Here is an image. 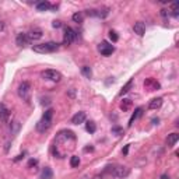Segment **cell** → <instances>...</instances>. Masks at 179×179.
Listing matches in <instances>:
<instances>
[{
    "label": "cell",
    "instance_id": "6da1fadb",
    "mask_svg": "<svg viewBox=\"0 0 179 179\" xmlns=\"http://www.w3.org/2000/svg\"><path fill=\"white\" fill-rule=\"evenodd\" d=\"M74 144H76V136L73 132H60L55 139V154L59 155V158H63L69 151L74 150Z\"/></svg>",
    "mask_w": 179,
    "mask_h": 179
},
{
    "label": "cell",
    "instance_id": "7a4b0ae2",
    "mask_svg": "<svg viewBox=\"0 0 179 179\" xmlns=\"http://www.w3.org/2000/svg\"><path fill=\"white\" fill-rule=\"evenodd\" d=\"M52 118H53V109H48L43 113L42 118H41V120L38 122V124H37L38 132L45 133L46 130H49V128L52 126Z\"/></svg>",
    "mask_w": 179,
    "mask_h": 179
},
{
    "label": "cell",
    "instance_id": "3957f363",
    "mask_svg": "<svg viewBox=\"0 0 179 179\" xmlns=\"http://www.w3.org/2000/svg\"><path fill=\"white\" fill-rule=\"evenodd\" d=\"M34 52L37 53H52L59 49V43L56 42H45V43H38V45L32 46Z\"/></svg>",
    "mask_w": 179,
    "mask_h": 179
},
{
    "label": "cell",
    "instance_id": "277c9868",
    "mask_svg": "<svg viewBox=\"0 0 179 179\" xmlns=\"http://www.w3.org/2000/svg\"><path fill=\"white\" fill-rule=\"evenodd\" d=\"M41 76L43 77L45 80H51V81H55V83H59L62 80V73L60 71H58V70H43L42 73H41Z\"/></svg>",
    "mask_w": 179,
    "mask_h": 179
},
{
    "label": "cell",
    "instance_id": "5b68a950",
    "mask_svg": "<svg viewBox=\"0 0 179 179\" xmlns=\"http://www.w3.org/2000/svg\"><path fill=\"white\" fill-rule=\"evenodd\" d=\"M18 95L20 98H22L24 101L30 100V95H31V84L28 81H22L18 87Z\"/></svg>",
    "mask_w": 179,
    "mask_h": 179
},
{
    "label": "cell",
    "instance_id": "8992f818",
    "mask_svg": "<svg viewBox=\"0 0 179 179\" xmlns=\"http://www.w3.org/2000/svg\"><path fill=\"white\" fill-rule=\"evenodd\" d=\"M77 38V32L73 30V28L67 27L66 30H64V38H63V42L66 43V45H70V43H73L74 41H76Z\"/></svg>",
    "mask_w": 179,
    "mask_h": 179
},
{
    "label": "cell",
    "instance_id": "52a82bcc",
    "mask_svg": "<svg viewBox=\"0 0 179 179\" xmlns=\"http://www.w3.org/2000/svg\"><path fill=\"white\" fill-rule=\"evenodd\" d=\"M98 51L101 52V55L109 56V55H112V53H113L115 48H113V45H111V43H108V42H105V41H104V42L98 46Z\"/></svg>",
    "mask_w": 179,
    "mask_h": 179
},
{
    "label": "cell",
    "instance_id": "ba28073f",
    "mask_svg": "<svg viewBox=\"0 0 179 179\" xmlns=\"http://www.w3.org/2000/svg\"><path fill=\"white\" fill-rule=\"evenodd\" d=\"M112 175L115 178H126L129 175V168L126 167H112Z\"/></svg>",
    "mask_w": 179,
    "mask_h": 179
},
{
    "label": "cell",
    "instance_id": "9c48e42d",
    "mask_svg": "<svg viewBox=\"0 0 179 179\" xmlns=\"http://www.w3.org/2000/svg\"><path fill=\"white\" fill-rule=\"evenodd\" d=\"M27 37H28V39H30V42L31 41L41 39V38H42V31H41L39 28H34V30H31L27 32Z\"/></svg>",
    "mask_w": 179,
    "mask_h": 179
},
{
    "label": "cell",
    "instance_id": "30bf717a",
    "mask_svg": "<svg viewBox=\"0 0 179 179\" xmlns=\"http://www.w3.org/2000/svg\"><path fill=\"white\" fill-rule=\"evenodd\" d=\"M144 87H146L148 91H155V90L160 88V83L154 79H147L146 81H144Z\"/></svg>",
    "mask_w": 179,
    "mask_h": 179
},
{
    "label": "cell",
    "instance_id": "8fae6325",
    "mask_svg": "<svg viewBox=\"0 0 179 179\" xmlns=\"http://www.w3.org/2000/svg\"><path fill=\"white\" fill-rule=\"evenodd\" d=\"M9 118H10V109L4 105V104L0 102V119H2L3 122H7Z\"/></svg>",
    "mask_w": 179,
    "mask_h": 179
},
{
    "label": "cell",
    "instance_id": "7c38bea8",
    "mask_svg": "<svg viewBox=\"0 0 179 179\" xmlns=\"http://www.w3.org/2000/svg\"><path fill=\"white\" fill-rule=\"evenodd\" d=\"M133 30H134V34H137L139 37H143V35H144V32H146V25H144V22L137 21L136 24H134Z\"/></svg>",
    "mask_w": 179,
    "mask_h": 179
},
{
    "label": "cell",
    "instance_id": "4fadbf2b",
    "mask_svg": "<svg viewBox=\"0 0 179 179\" xmlns=\"http://www.w3.org/2000/svg\"><path fill=\"white\" fill-rule=\"evenodd\" d=\"M83 122H85V112H77L71 118V123H74V124H80Z\"/></svg>",
    "mask_w": 179,
    "mask_h": 179
},
{
    "label": "cell",
    "instance_id": "5bb4252c",
    "mask_svg": "<svg viewBox=\"0 0 179 179\" xmlns=\"http://www.w3.org/2000/svg\"><path fill=\"white\" fill-rule=\"evenodd\" d=\"M28 42H30V39H28V37H27V32H21V34H18V37H17V45H20V46H25Z\"/></svg>",
    "mask_w": 179,
    "mask_h": 179
},
{
    "label": "cell",
    "instance_id": "9a60e30c",
    "mask_svg": "<svg viewBox=\"0 0 179 179\" xmlns=\"http://www.w3.org/2000/svg\"><path fill=\"white\" fill-rule=\"evenodd\" d=\"M161 105H162V98H154L150 101L148 108L150 109H158V108H161Z\"/></svg>",
    "mask_w": 179,
    "mask_h": 179
},
{
    "label": "cell",
    "instance_id": "2e32d148",
    "mask_svg": "<svg viewBox=\"0 0 179 179\" xmlns=\"http://www.w3.org/2000/svg\"><path fill=\"white\" fill-rule=\"evenodd\" d=\"M52 9V4L49 3V2H39V3H37V10L38 11H46V10Z\"/></svg>",
    "mask_w": 179,
    "mask_h": 179
},
{
    "label": "cell",
    "instance_id": "e0dca14e",
    "mask_svg": "<svg viewBox=\"0 0 179 179\" xmlns=\"http://www.w3.org/2000/svg\"><path fill=\"white\" fill-rule=\"evenodd\" d=\"M178 140H179L178 133H171V134H168V137H167V144L168 146H173Z\"/></svg>",
    "mask_w": 179,
    "mask_h": 179
},
{
    "label": "cell",
    "instance_id": "ac0fdd59",
    "mask_svg": "<svg viewBox=\"0 0 179 179\" xmlns=\"http://www.w3.org/2000/svg\"><path fill=\"white\" fill-rule=\"evenodd\" d=\"M141 113H143V108H137V109L134 111V113L132 115L130 120H129V126H132V124L134 123V120H136L137 118H140V116H141Z\"/></svg>",
    "mask_w": 179,
    "mask_h": 179
},
{
    "label": "cell",
    "instance_id": "d6986e66",
    "mask_svg": "<svg viewBox=\"0 0 179 179\" xmlns=\"http://www.w3.org/2000/svg\"><path fill=\"white\" fill-rule=\"evenodd\" d=\"M81 74L84 77H87V79H91L92 77V70L90 66H83L81 67Z\"/></svg>",
    "mask_w": 179,
    "mask_h": 179
},
{
    "label": "cell",
    "instance_id": "ffe728a7",
    "mask_svg": "<svg viewBox=\"0 0 179 179\" xmlns=\"http://www.w3.org/2000/svg\"><path fill=\"white\" fill-rule=\"evenodd\" d=\"M52 176H53V172H52V169L48 167H46L45 169L42 171V173H41V178L42 179H52Z\"/></svg>",
    "mask_w": 179,
    "mask_h": 179
},
{
    "label": "cell",
    "instance_id": "44dd1931",
    "mask_svg": "<svg viewBox=\"0 0 179 179\" xmlns=\"http://www.w3.org/2000/svg\"><path fill=\"white\" fill-rule=\"evenodd\" d=\"M132 108V101L130 100H122L120 102V109L122 111H129Z\"/></svg>",
    "mask_w": 179,
    "mask_h": 179
},
{
    "label": "cell",
    "instance_id": "7402d4cb",
    "mask_svg": "<svg viewBox=\"0 0 179 179\" xmlns=\"http://www.w3.org/2000/svg\"><path fill=\"white\" fill-rule=\"evenodd\" d=\"M132 84H133V80H129V81L126 83L123 87H122V90H120V92H119V95H123V94H126V92H129V90H130Z\"/></svg>",
    "mask_w": 179,
    "mask_h": 179
},
{
    "label": "cell",
    "instance_id": "603a6c76",
    "mask_svg": "<svg viewBox=\"0 0 179 179\" xmlns=\"http://www.w3.org/2000/svg\"><path fill=\"white\" fill-rule=\"evenodd\" d=\"M80 165V158L77 157V155H73V157L70 158V167L71 168H76Z\"/></svg>",
    "mask_w": 179,
    "mask_h": 179
},
{
    "label": "cell",
    "instance_id": "cb8c5ba5",
    "mask_svg": "<svg viewBox=\"0 0 179 179\" xmlns=\"http://www.w3.org/2000/svg\"><path fill=\"white\" fill-rule=\"evenodd\" d=\"M85 129H87V132H90V133H95V130H97V126H95L94 122H87V124H85Z\"/></svg>",
    "mask_w": 179,
    "mask_h": 179
},
{
    "label": "cell",
    "instance_id": "d4e9b609",
    "mask_svg": "<svg viewBox=\"0 0 179 179\" xmlns=\"http://www.w3.org/2000/svg\"><path fill=\"white\" fill-rule=\"evenodd\" d=\"M83 20H84V17H83L81 13H76V14H73V21L77 22V24H81Z\"/></svg>",
    "mask_w": 179,
    "mask_h": 179
},
{
    "label": "cell",
    "instance_id": "484cf974",
    "mask_svg": "<svg viewBox=\"0 0 179 179\" xmlns=\"http://www.w3.org/2000/svg\"><path fill=\"white\" fill-rule=\"evenodd\" d=\"M109 38H111V41H112V42H116V41L119 39L118 34H116L115 31H109Z\"/></svg>",
    "mask_w": 179,
    "mask_h": 179
},
{
    "label": "cell",
    "instance_id": "4316f807",
    "mask_svg": "<svg viewBox=\"0 0 179 179\" xmlns=\"http://www.w3.org/2000/svg\"><path fill=\"white\" fill-rule=\"evenodd\" d=\"M172 13H173V15H178L179 14V3H173L172 4Z\"/></svg>",
    "mask_w": 179,
    "mask_h": 179
},
{
    "label": "cell",
    "instance_id": "83f0119b",
    "mask_svg": "<svg viewBox=\"0 0 179 179\" xmlns=\"http://www.w3.org/2000/svg\"><path fill=\"white\" fill-rule=\"evenodd\" d=\"M37 164H38L37 160H30V162H28V165H30V167H32V165H37Z\"/></svg>",
    "mask_w": 179,
    "mask_h": 179
},
{
    "label": "cell",
    "instance_id": "f1b7e54d",
    "mask_svg": "<svg viewBox=\"0 0 179 179\" xmlns=\"http://www.w3.org/2000/svg\"><path fill=\"white\" fill-rule=\"evenodd\" d=\"M52 25H53L55 28H59V27H62V22L60 21H53V24H52Z\"/></svg>",
    "mask_w": 179,
    "mask_h": 179
},
{
    "label": "cell",
    "instance_id": "f546056e",
    "mask_svg": "<svg viewBox=\"0 0 179 179\" xmlns=\"http://www.w3.org/2000/svg\"><path fill=\"white\" fill-rule=\"evenodd\" d=\"M3 30H4V22L2 21V20H0V32H2Z\"/></svg>",
    "mask_w": 179,
    "mask_h": 179
},
{
    "label": "cell",
    "instance_id": "4dcf8cb0",
    "mask_svg": "<svg viewBox=\"0 0 179 179\" xmlns=\"http://www.w3.org/2000/svg\"><path fill=\"white\" fill-rule=\"evenodd\" d=\"M128 150H129V146H126L124 150H123V154H128Z\"/></svg>",
    "mask_w": 179,
    "mask_h": 179
},
{
    "label": "cell",
    "instance_id": "1f68e13d",
    "mask_svg": "<svg viewBox=\"0 0 179 179\" xmlns=\"http://www.w3.org/2000/svg\"><path fill=\"white\" fill-rule=\"evenodd\" d=\"M94 179H102V176H101V175H95Z\"/></svg>",
    "mask_w": 179,
    "mask_h": 179
}]
</instances>
